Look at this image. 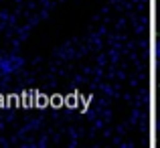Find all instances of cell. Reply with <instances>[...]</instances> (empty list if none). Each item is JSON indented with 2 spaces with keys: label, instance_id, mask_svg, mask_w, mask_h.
Listing matches in <instances>:
<instances>
[{
  "label": "cell",
  "instance_id": "obj_1",
  "mask_svg": "<svg viewBox=\"0 0 160 148\" xmlns=\"http://www.w3.org/2000/svg\"><path fill=\"white\" fill-rule=\"evenodd\" d=\"M18 67H22V59L16 57V55L0 59V71H2V73H12V71H16Z\"/></svg>",
  "mask_w": 160,
  "mask_h": 148
},
{
  "label": "cell",
  "instance_id": "obj_2",
  "mask_svg": "<svg viewBox=\"0 0 160 148\" xmlns=\"http://www.w3.org/2000/svg\"><path fill=\"white\" fill-rule=\"evenodd\" d=\"M156 55H158V59H160V43L156 45Z\"/></svg>",
  "mask_w": 160,
  "mask_h": 148
}]
</instances>
